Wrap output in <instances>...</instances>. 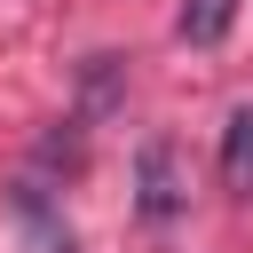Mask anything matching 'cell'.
I'll return each instance as SVG.
<instances>
[{"label":"cell","instance_id":"6da1fadb","mask_svg":"<svg viewBox=\"0 0 253 253\" xmlns=\"http://www.w3.org/2000/svg\"><path fill=\"white\" fill-rule=\"evenodd\" d=\"M134 213H142V221H174V213H182L174 142H142V158H134Z\"/></svg>","mask_w":253,"mask_h":253},{"label":"cell","instance_id":"7a4b0ae2","mask_svg":"<svg viewBox=\"0 0 253 253\" xmlns=\"http://www.w3.org/2000/svg\"><path fill=\"white\" fill-rule=\"evenodd\" d=\"M221 182H229L237 198L253 190V103H237L229 126H221Z\"/></svg>","mask_w":253,"mask_h":253},{"label":"cell","instance_id":"277c9868","mask_svg":"<svg viewBox=\"0 0 253 253\" xmlns=\"http://www.w3.org/2000/svg\"><path fill=\"white\" fill-rule=\"evenodd\" d=\"M16 213H24V229H32V253H71V229H63V213H55L40 190H24Z\"/></svg>","mask_w":253,"mask_h":253},{"label":"cell","instance_id":"3957f363","mask_svg":"<svg viewBox=\"0 0 253 253\" xmlns=\"http://www.w3.org/2000/svg\"><path fill=\"white\" fill-rule=\"evenodd\" d=\"M229 24H237V0H182V8H174V32H182L190 47H213Z\"/></svg>","mask_w":253,"mask_h":253}]
</instances>
